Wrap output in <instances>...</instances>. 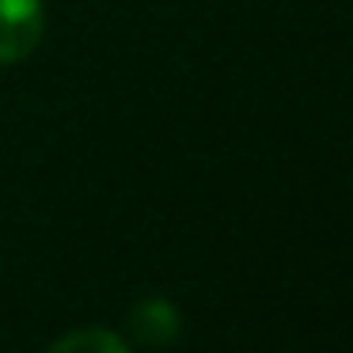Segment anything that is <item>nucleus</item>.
Instances as JSON below:
<instances>
[{
  "label": "nucleus",
  "mask_w": 353,
  "mask_h": 353,
  "mask_svg": "<svg viewBox=\"0 0 353 353\" xmlns=\"http://www.w3.org/2000/svg\"><path fill=\"white\" fill-rule=\"evenodd\" d=\"M130 330L141 345H171L183 330V319H179V307L171 304L168 296H145L137 307L130 312Z\"/></svg>",
  "instance_id": "nucleus-2"
},
{
  "label": "nucleus",
  "mask_w": 353,
  "mask_h": 353,
  "mask_svg": "<svg viewBox=\"0 0 353 353\" xmlns=\"http://www.w3.org/2000/svg\"><path fill=\"white\" fill-rule=\"evenodd\" d=\"M46 353H130V345L107 327H84L72 330V334H61Z\"/></svg>",
  "instance_id": "nucleus-3"
},
{
  "label": "nucleus",
  "mask_w": 353,
  "mask_h": 353,
  "mask_svg": "<svg viewBox=\"0 0 353 353\" xmlns=\"http://www.w3.org/2000/svg\"><path fill=\"white\" fill-rule=\"evenodd\" d=\"M46 31L42 0H0V65L23 61Z\"/></svg>",
  "instance_id": "nucleus-1"
}]
</instances>
